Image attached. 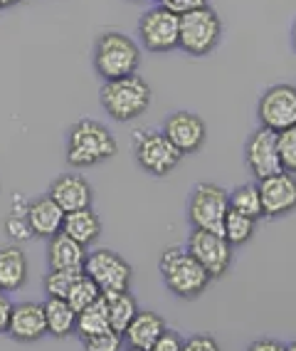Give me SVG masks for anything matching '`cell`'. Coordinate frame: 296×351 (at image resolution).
Segmentation results:
<instances>
[{"instance_id": "ffe728a7", "label": "cell", "mask_w": 296, "mask_h": 351, "mask_svg": "<svg viewBox=\"0 0 296 351\" xmlns=\"http://www.w3.org/2000/svg\"><path fill=\"white\" fill-rule=\"evenodd\" d=\"M27 280V255L18 245L0 247V287L3 292H15Z\"/></svg>"}, {"instance_id": "8992f818", "label": "cell", "mask_w": 296, "mask_h": 351, "mask_svg": "<svg viewBox=\"0 0 296 351\" xmlns=\"http://www.w3.org/2000/svg\"><path fill=\"white\" fill-rule=\"evenodd\" d=\"M230 210V193L215 183H198L188 201V220L198 230L222 235V223Z\"/></svg>"}, {"instance_id": "e0dca14e", "label": "cell", "mask_w": 296, "mask_h": 351, "mask_svg": "<svg viewBox=\"0 0 296 351\" xmlns=\"http://www.w3.org/2000/svg\"><path fill=\"white\" fill-rule=\"evenodd\" d=\"M25 220H27V226H30L35 238L50 240L52 235L62 232L64 210L52 201L50 195H42V198H35V201L27 206Z\"/></svg>"}, {"instance_id": "603a6c76", "label": "cell", "mask_w": 296, "mask_h": 351, "mask_svg": "<svg viewBox=\"0 0 296 351\" xmlns=\"http://www.w3.org/2000/svg\"><path fill=\"white\" fill-rule=\"evenodd\" d=\"M104 297V302H107V312H109V324H111L113 332L124 334L126 332V326L131 324V319L136 317V312H139V304H136V300H133V295L129 292V289H124V292H107Z\"/></svg>"}, {"instance_id": "d6986e66", "label": "cell", "mask_w": 296, "mask_h": 351, "mask_svg": "<svg viewBox=\"0 0 296 351\" xmlns=\"http://www.w3.org/2000/svg\"><path fill=\"white\" fill-rule=\"evenodd\" d=\"M87 247L72 240L64 232H57L50 238L47 245V263L50 270H82L84 260H87Z\"/></svg>"}, {"instance_id": "ba28073f", "label": "cell", "mask_w": 296, "mask_h": 351, "mask_svg": "<svg viewBox=\"0 0 296 351\" xmlns=\"http://www.w3.org/2000/svg\"><path fill=\"white\" fill-rule=\"evenodd\" d=\"M82 270L101 289V295H107V292H124L131 285V265L113 250L89 252Z\"/></svg>"}, {"instance_id": "1f68e13d", "label": "cell", "mask_w": 296, "mask_h": 351, "mask_svg": "<svg viewBox=\"0 0 296 351\" xmlns=\"http://www.w3.org/2000/svg\"><path fill=\"white\" fill-rule=\"evenodd\" d=\"M163 8H168L170 13H176L178 18L185 13H193V10H198V8H205L208 5V0H165V3H161Z\"/></svg>"}, {"instance_id": "b9f144b4", "label": "cell", "mask_w": 296, "mask_h": 351, "mask_svg": "<svg viewBox=\"0 0 296 351\" xmlns=\"http://www.w3.org/2000/svg\"><path fill=\"white\" fill-rule=\"evenodd\" d=\"M0 297H3V287H0Z\"/></svg>"}, {"instance_id": "cb8c5ba5", "label": "cell", "mask_w": 296, "mask_h": 351, "mask_svg": "<svg viewBox=\"0 0 296 351\" xmlns=\"http://www.w3.org/2000/svg\"><path fill=\"white\" fill-rule=\"evenodd\" d=\"M107 329H111V324H109V312H107V302H104V297L92 302L87 309H82V312H77L75 332L82 339L94 337V334L107 332Z\"/></svg>"}, {"instance_id": "30bf717a", "label": "cell", "mask_w": 296, "mask_h": 351, "mask_svg": "<svg viewBox=\"0 0 296 351\" xmlns=\"http://www.w3.org/2000/svg\"><path fill=\"white\" fill-rule=\"evenodd\" d=\"M259 124L282 134L296 124V84H274L262 95L257 107Z\"/></svg>"}, {"instance_id": "2e32d148", "label": "cell", "mask_w": 296, "mask_h": 351, "mask_svg": "<svg viewBox=\"0 0 296 351\" xmlns=\"http://www.w3.org/2000/svg\"><path fill=\"white\" fill-rule=\"evenodd\" d=\"M8 334L15 341H38V339H42L47 334V322H44L42 304L40 302H20V304H13Z\"/></svg>"}, {"instance_id": "5b68a950", "label": "cell", "mask_w": 296, "mask_h": 351, "mask_svg": "<svg viewBox=\"0 0 296 351\" xmlns=\"http://www.w3.org/2000/svg\"><path fill=\"white\" fill-rule=\"evenodd\" d=\"M222 38V23L213 8H198L193 13L180 15L178 27V47L193 57H202L213 52Z\"/></svg>"}, {"instance_id": "277c9868", "label": "cell", "mask_w": 296, "mask_h": 351, "mask_svg": "<svg viewBox=\"0 0 296 351\" xmlns=\"http://www.w3.org/2000/svg\"><path fill=\"white\" fill-rule=\"evenodd\" d=\"M141 64V50L129 35L109 30L99 35L94 45V69L104 82L136 75Z\"/></svg>"}, {"instance_id": "f1b7e54d", "label": "cell", "mask_w": 296, "mask_h": 351, "mask_svg": "<svg viewBox=\"0 0 296 351\" xmlns=\"http://www.w3.org/2000/svg\"><path fill=\"white\" fill-rule=\"evenodd\" d=\"M279 144V161H282V171L286 173H296V124L284 129L277 134Z\"/></svg>"}, {"instance_id": "9c48e42d", "label": "cell", "mask_w": 296, "mask_h": 351, "mask_svg": "<svg viewBox=\"0 0 296 351\" xmlns=\"http://www.w3.org/2000/svg\"><path fill=\"white\" fill-rule=\"evenodd\" d=\"M185 250L205 267V272H208L213 280L215 277L227 275L230 265H232V245L227 243L220 232L198 230V228H193V232L188 235Z\"/></svg>"}, {"instance_id": "4fadbf2b", "label": "cell", "mask_w": 296, "mask_h": 351, "mask_svg": "<svg viewBox=\"0 0 296 351\" xmlns=\"http://www.w3.org/2000/svg\"><path fill=\"white\" fill-rule=\"evenodd\" d=\"M247 166L254 173L257 181L274 176L282 171V161H279V144H277V132L259 126L252 136L247 138L245 146Z\"/></svg>"}, {"instance_id": "ab89813d", "label": "cell", "mask_w": 296, "mask_h": 351, "mask_svg": "<svg viewBox=\"0 0 296 351\" xmlns=\"http://www.w3.org/2000/svg\"><path fill=\"white\" fill-rule=\"evenodd\" d=\"M126 351H139V349H131V346H129V349Z\"/></svg>"}, {"instance_id": "4316f807", "label": "cell", "mask_w": 296, "mask_h": 351, "mask_svg": "<svg viewBox=\"0 0 296 351\" xmlns=\"http://www.w3.org/2000/svg\"><path fill=\"white\" fill-rule=\"evenodd\" d=\"M101 297V289L96 287L92 280H89L87 275H79L72 282V287H70V292H67V297L64 300L70 302V307L75 309V312H82V309H87L92 302H96Z\"/></svg>"}, {"instance_id": "484cf974", "label": "cell", "mask_w": 296, "mask_h": 351, "mask_svg": "<svg viewBox=\"0 0 296 351\" xmlns=\"http://www.w3.org/2000/svg\"><path fill=\"white\" fill-rule=\"evenodd\" d=\"M254 228H257V220L247 218L237 210H227L225 223H222V238L232 247L234 245H245L254 235Z\"/></svg>"}, {"instance_id": "74e56055", "label": "cell", "mask_w": 296, "mask_h": 351, "mask_svg": "<svg viewBox=\"0 0 296 351\" xmlns=\"http://www.w3.org/2000/svg\"><path fill=\"white\" fill-rule=\"evenodd\" d=\"M291 47L296 52V20H294V27H291Z\"/></svg>"}, {"instance_id": "d4e9b609", "label": "cell", "mask_w": 296, "mask_h": 351, "mask_svg": "<svg viewBox=\"0 0 296 351\" xmlns=\"http://www.w3.org/2000/svg\"><path fill=\"white\" fill-rule=\"evenodd\" d=\"M230 210H237V213L247 215V218L259 220L265 215L262 210V198H259V189L254 183H245V186H237V189L230 193Z\"/></svg>"}, {"instance_id": "8d00e7d4", "label": "cell", "mask_w": 296, "mask_h": 351, "mask_svg": "<svg viewBox=\"0 0 296 351\" xmlns=\"http://www.w3.org/2000/svg\"><path fill=\"white\" fill-rule=\"evenodd\" d=\"M23 0H0V8H10V5H18Z\"/></svg>"}, {"instance_id": "f546056e", "label": "cell", "mask_w": 296, "mask_h": 351, "mask_svg": "<svg viewBox=\"0 0 296 351\" xmlns=\"http://www.w3.org/2000/svg\"><path fill=\"white\" fill-rule=\"evenodd\" d=\"M82 344H84V351H121V346H124V334L107 329V332L82 339Z\"/></svg>"}, {"instance_id": "52a82bcc", "label": "cell", "mask_w": 296, "mask_h": 351, "mask_svg": "<svg viewBox=\"0 0 296 351\" xmlns=\"http://www.w3.org/2000/svg\"><path fill=\"white\" fill-rule=\"evenodd\" d=\"M133 149L139 166L151 176H168L183 158L163 132H136Z\"/></svg>"}, {"instance_id": "44dd1931", "label": "cell", "mask_w": 296, "mask_h": 351, "mask_svg": "<svg viewBox=\"0 0 296 351\" xmlns=\"http://www.w3.org/2000/svg\"><path fill=\"white\" fill-rule=\"evenodd\" d=\"M62 232L70 235L72 240H77L79 245L89 247L92 243H96L101 235V220L92 208H82V210H72L64 213L62 220Z\"/></svg>"}, {"instance_id": "ac0fdd59", "label": "cell", "mask_w": 296, "mask_h": 351, "mask_svg": "<svg viewBox=\"0 0 296 351\" xmlns=\"http://www.w3.org/2000/svg\"><path fill=\"white\" fill-rule=\"evenodd\" d=\"M168 326L165 322L158 317L156 312H136V317L131 319V324L126 326V332H124V341H126L131 349H139V351H151L153 344H156L161 334L165 332Z\"/></svg>"}, {"instance_id": "4dcf8cb0", "label": "cell", "mask_w": 296, "mask_h": 351, "mask_svg": "<svg viewBox=\"0 0 296 351\" xmlns=\"http://www.w3.org/2000/svg\"><path fill=\"white\" fill-rule=\"evenodd\" d=\"M5 230H8V235H10L13 240H18V243L35 238L32 230H30V226H27L25 215H10V218L5 220Z\"/></svg>"}, {"instance_id": "6da1fadb", "label": "cell", "mask_w": 296, "mask_h": 351, "mask_svg": "<svg viewBox=\"0 0 296 351\" xmlns=\"http://www.w3.org/2000/svg\"><path fill=\"white\" fill-rule=\"evenodd\" d=\"M158 270L163 275L165 287L180 300H196L213 282V277L185 247H168L161 255Z\"/></svg>"}, {"instance_id": "836d02e7", "label": "cell", "mask_w": 296, "mask_h": 351, "mask_svg": "<svg viewBox=\"0 0 296 351\" xmlns=\"http://www.w3.org/2000/svg\"><path fill=\"white\" fill-rule=\"evenodd\" d=\"M183 344H185V341L180 339V334L165 329V332L161 334V339L153 344L151 351H183Z\"/></svg>"}, {"instance_id": "9a60e30c", "label": "cell", "mask_w": 296, "mask_h": 351, "mask_svg": "<svg viewBox=\"0 0 296 351\" xmlns=\"http://www.w3.org/2000/svg\"><path fill=\"white\" fill-rule=\"evenodd\" d=\"M50 198L62 208L64 213L72 210H82V208H92V198L94 191L89 186V181L79 173H64L55 178L50 186Z\"/></svg>"}, {"instance_id": "3957f363", "label": "cell", "mask_w": 296, "mask_h": 351, "mask_svg": "<svg viewBox=\"0 0 296 351\" xmlns=\"http://www.w3.org/2000/svg\"><path fill=\"white\" fill-rule=\"evenodd\" d=\"M101 107L116 121H133L139 119L146 109L151 107V87L148 82L139 75H129L121 80L104 82L99 92Z\"/></svg>"}, {"instance_id": "8fae6325", "label": "cell", "mask_w": 296, "mask_h": 351, "mask_svg": "<svg viewBox=\"0 0 296 351\" xmlns=\"http://www.w3.org/2000/svg\"><path fill=\"white\" fill-rule=\"evenodd\" d=\"M178 27L180 18L170 13L168 8L156 5L141 15L139 35L148 52H170L178 47Z\"/></svg>"}, {"instance_id": "d6a6232c", "label": "cell", "mask_w": 296, "mask_h": 351, "mask_svg": "<svg viewBox=\"0 0 296 351\" xmlns=\"http://www.w3.org/2000/svg\"><path fill=\"white\" fill-rule=\"evenodd\" d=\"M183 351H220V344L210 334H196L183 344Z\"/></svg>"}, {"instance_id": "7402d4cb", "label": "cell", "mask_w": 296, "mask_h": 351, "mask_svg": "<svg viewBox=\"0 0 296 351\" xmlns=\"http://www.w3.org/2000/svg\"><path fill=\"white\" fill-rule=\"evenodd\" d=\"M44 309V322H47V334L62 339L70 337L77 326V312L70 307L67 300L59 297H47V302L42 304Z\"/></svg>"}, {"instance_id": "7c38bea8", "label": "cell", "mask_w": 296, "mask_h": 351, "mask_svg": "<svg viewBox=\"0 0 296 351\" xmlns=\"http://www.w3.org/2000/svg\"><path fill=\"white\" fill-rule=\"evenodd\" d=\"M259 198H262V210L269 218H282V215L296 210V178L294 173L279 171L274 176H267L257 183Z\"/></svg>"}, {"instance_id": "5bb4252c", "label": "cell", "mask_w": 296, "mask_h": 351, "mask_svg": "<svg viewBox=\"0 0 296 351\" xmlns=\"http://www.w3.org/2000/svg\"><path fill=\"white\" fill-rule=\"evenodd\" d=\"M163 134L168 136L170 144L180 151V156H190V154L202 149L205 136H208V126L198 114L176 112L165 119Z\"/></svg>"}, {"instance_id": "83f0119b", "label": "cell", "mask_w": 296, "mask_h": 351, "mask_svg": "<svg viewBox=\"0 0 296 351\" xmlns=\"http://www.w3.org/2000/svg\"><path fill=\"white\" fill-rule=\"evenodd\" d=\"M82 272L84 270H50L44 275V292H47V297H59V300H64L67 292H70L72 282H75Z\"/></svg>"}, {"instance_id": "e575fe53", "label": "cell", "mask_w": 296, "mask_h": 351, "mask_svg": "<svg viewBox=\"0 0 296 351\" xmlns=\"http://www.w3.org/2000/svg\"><path fill=\"white\" fill-rule=\"evenodd\" d=\"M247 351H284V344L274 341V339H259L247 346Z\"/></svg>"}, {"instance_id": "60d3db41", "label": "cell", "mask_w": 296, "mask_h": 351, "mask_svg": "<svg viewBox=\"0 0 296 351\" xmlns=\"http://www.w3.org/2000/svg\"><path fill=\"white\" fill-rule=\"evenodd\" d=\"M161 3H165V0H158V5H161Z\"/></svg>"}, {"instance_id": "7a4b0ae2", "label": "cell", "mask_w": 296, "mask_h": 351, "mask_svg": "<svg viewBox=\"0 0 296 351\" xmlns=\"http://www.w3.org/2000/svg\"><path fill=\"white\" fill-rule=\"evenodd\" d=\"M116 138L107 126L94 119L77 121L70 129V141H67V161L75 169H87L101 161H109L116 156Z\"/></svg>"}, {"instance_id": "f35d334b", "label": "cell", "mask_w": 296, "mask_h": 351, "mask_svg": "<svg viewBox=\"0 0 296 351\" xmlns=\"http://www.w3.org/2000/svg\"><path fill=\"white\" fill-rule=\"evenodd\" d=\"M284 351H296V341H291L289 346H284Z\"/></svg>"}, {"instance_id": "d590c367", "label": "cell", "mask_w": 296, "mask_h": 351, "mask_svg": "<svg viewBox=\"0 0 296 351\" xmlns=\"http://www.w3.org/2000/svg\"><path fill=\"white\" fill-rule=\"evenodd\" d=\"M10 312H13V304H10L5 297H0V334L8 332V324H10Z\"/></svg>"}]
</instances>
